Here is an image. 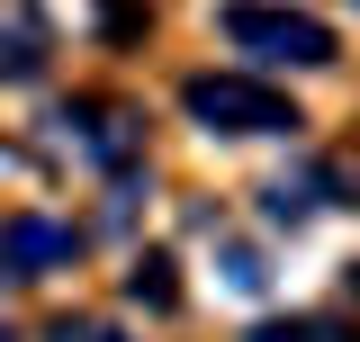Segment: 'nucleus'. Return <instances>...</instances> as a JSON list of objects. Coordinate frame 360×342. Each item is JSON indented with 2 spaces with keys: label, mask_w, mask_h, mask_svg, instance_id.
Instances as JSON below:
<instances>
[{
  "label": "nucleus",
  "mask_w": 360,
  "mask_h": 342,
  "mask_svg": "<svg viewBox=\"0 0 360 342\" xmlns=\"http://www.w3.org/2000/svg\"><path fill=\"white\" fill-rule=\"evenodd\" d=\"M252 342H333V334H324V324H262Z\"/></svg>",
  "instance_id": "10"
},
{
  "label": "nucleus",
  "mask_w": 360,
  "mask_h": 342,
  "mask_svg": "<svg viewBox=\"0 0 360 342\" xmlns=\"http://www.w3.org/2000/svg\"><path fill=\"white\" fill-rule=\"evenodd\" d=\"M72 253H82L72 225H54V216H0V279H45Z\"/></svg>",
  "instance_id": "3"
},
{
  "label": "nucleus",
  "mask_w": 360,
  "mask_h": 342,
  "mask_svg": "<svg viewBox=\"0 0 360 342\" xmlns=\"http://www.w3.org/2000/svg\"><path fill=\"white\" fill-rule=\"evenodd\" d=\"M225 289H243V298H262V289H270V270H262V253H252V243H225Z\"/></svg>",
  "instance_id": "8"
},
{
  "label": "nucleus",
  "mask_w": 360,
  "mask_h": 342,
  "mask_svg": "<svg viewBox=\"0 0 360 342\" xmlns=\"http://www.w3.org/2000/svg\"><path fill=\"white\" fill-rule=\"evenodd\" d=\"M37 72H45V18L0 9V82H37Z\"/></svg>",
  "instance_id": "5"
},
{
  "label": "nucleus",
  "mask_w": 360,
  "mask_h": 342,
  "mask_svg": "<svg viewBox=\"0 0 360 342\" xmlns=\"http://www.w3.org/2000/svg\"><path fill=\"white\" fill-rule=\"evenodd\" d=\"M54 127H63V135H82V153H90L99 171H117V180L135 171V144H144V135H135L127 108H108V99H72Z\"/></svg>",
  "instance_id": "4"
},
{
  "label": "nucleus",
  "mask_w": 360,
  "mask_h": 342,
  "mask_svg": "<svg viewBox=\"0 0 360 342\" xmlns=\"http://www.w3.org/2000/svg\"><path fill=\"white\" fill-rule=\"evenodd\" d=\"M217 27H225V45H243V54H262V63H288V72H324V63L342 54L324 18L279 9V0H234Z\"/></svg>",
  "instance_id": "1"
},
{
  "label": "nucleus",
  "mask_w": 360,
  "mask_h": 342,
  "mask_svg": "<svg viewBox=\"0 0 360 342\" xmlns=\"http://www.w3.org/2000/svg\"><path fill=\"white\" fill-rule=\"evenodd\" d=\"M180 108H189L207 135H288L297 127V108H288L270 82H243V72H198V82L180 90Z\"/></svg>",
  "instance_id": "2"
},
{
  "label": "nucleus",
  "mask_w": 360,
  "mask_h": 342,
  "mask_svg": "<svg viewBox=\"0 0 360 342\" xmlns=\"http://www.w3.org/2000/svg\"><path fill=\"white\" fill-rule=\"evenodd\" d=\"M45 342H117V334H108V324H90V315H63Z\"/></svg>",
  "instance_id": "9"
},
{
  "label": "nucleus",
  "mask_w": 360,
  "mask_h": 342,
  "mask_svg": "<svg viewBox=\"0 0 360 342\" xmlns=\"http://www.w3.org/2000/svg\"><path fill=\"white\" fill-rule=\"evenodd\" d=\"M127 298H135V306H153V315H172V306H180V279H172V261H162V253H144V261L127 270Z\"/></svg>",
  "instance_id": "7"
},
{
  "label": "nucleus",
  "mask_w": 360,
  "mask_h": 342,
  "mask_svg": "<svg viewBox=\"0 0 360 342\" xmlns=\"http://www.w3.org/2000/svg\"><path fill=\"white\" fill-rule=\"evenodd\" d=\"M324 189H333V171H297V180H270V189H262V216H270V225H307V216L324 208Z\"/></svg>",
  "instance_id": "6"
},
{
  "label": "nucleus",
  "mask_w": 360,
  "mask_h": 342,
  "mask_svg": "<svg viewBox=\"0 0 360 342\" xmlns=\"http://www.w3.org/2000/svg\"><path fill=\"white\" fill-rule=\"evenodd\" d=\"M0 342H18V334H9V324H0Z\"/></svg>",
  "instance_id": "11"
}]
</instances>
